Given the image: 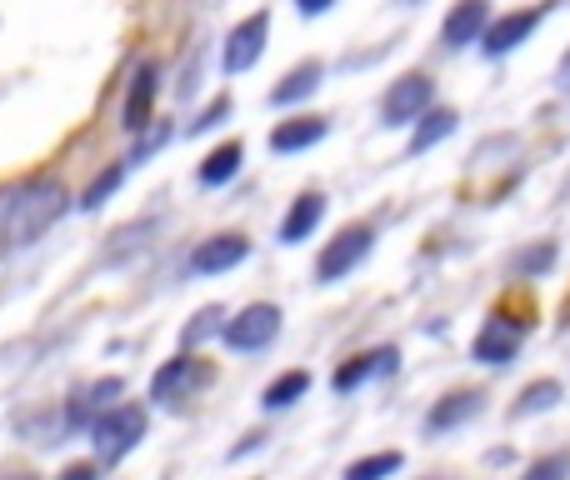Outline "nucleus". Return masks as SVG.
I'll use <instances>...</instances> for the list:
<instances>
[{"mask_svg":"<svg viewBox=\"0 0 570 480\" xmlns=\"http://www.w3.org/2000/svg\"><path fill=\"white\" fill-rule=\"evenodd\" d=\"M70 210V186L60 176H20L0 186V255L36 245Z\"/></svg>","mask_w":570,"mask_h":480,"instance_id":"nucleus-1","label":"nucleus"},{"mask_svg":"<svg viewBox=\"0 0 570 480\" xmlns=\"http://www.w3.org/2000/svg\"><path fill=\"white\" fill-rule=\"evenodd\" d=\"M146 431H150V411H146V405H140V401H120V405H110L96 425H90L86 441H90V451H96V466H120L140 441H146Z\"/></svg>","mask_w":570,"mask_h":480,"instance_id":"nucleus-2","label":"nucleus"},{"mask_svg":"<svg viewBox=\"0 0 570 480\" xmlns=\"http://www.w3.org/2000/svg\"><path fill=\"white\" fill-rule=\"evenodd\" d=\"M431 106H435V80L425 76V70H405V76H395L381 96V126L411 130Z\"/></svg>","mask_w":570,"mask_h":480,"instance_id":"nucleus-3","label":"nucleus"},{"mask_svg":"<svg viewBox=\"0 0 570 480\" xmlns=\"http://www.w3.org/2000/svg\"><path fill=\"white\" fill-rule=\"evenodd\" d=\"M210 365L200 361V355L190 351H176L170 361H160V371L150 375V405H166V411H176V405H186L190 395L200 391V385H210Z\"/></svg>","mask_w":570,"mask_h":480,"instance_id":"nucleus-4","label":"nucleus"},{"mask_svg":"<svg viewBox=\"0 0 570 480\" xmlns=\"http://www.w3.org/2000/svg\"><path fill=\"white\" fill-rule=\"evenodd\" d=\"M375 251V226L371 221H351L345 231H335V241H325V251L315 255V281L321 285H335Z\"/></svg>","mask_w":570,"mask_h":480,"instance_id":"nucleus-5","label":"nucleus"},{"mask_svg":"<svg viewBox=\"0 0 570 480\" xmlns=\"http://www.w3.org/2000/svg\"><path fill=\"white\" fill-rule=\"evenodd\" d=\"M281 305H271V301H250V305H240L236 315H226V331H220V341L230 345V351H240V355H256V351H266L271 341L281 335Z\"/></svg>","mask_w":570,"mask_h":480,"instance_id":"nucleus-6","label":"nucleus"},{"mask_svg":"<svg viewBox=\"0 0 570 480\" xmlns=\"http://www.w3.org/2000/svg\"><path fill=\"white\" fill-rule=\"evenodd\" d=\"M546 16H551V0H546V6H521V10H505V16H491V26H485V36H481V56L485 60L515 56L525 40H535Z\"/></svg>","mask_w":570,"mask_h":480,"instance_id":"nucleus-7","label":"nucleus"},{"mask_svg":"<svg viewBox=\"0 0 570 480\" xmlns=\"http://www.w3.org/2000/svg\"><path fill=\"white\" fill-rule=\"evenodd\" d=\"M126 401V381L120 375H100V381H86L76 385V391L66 395V405H60V415H66V431L70 435H86L90 425L100 421V415L110 411V405Z\"/></svg>","mask_w":570,"mask_h":480,"instance_id":"nucleus-8","label":"nucleus"},{"mask_svg":"<svg viewBox=\"0 0 570 480\" xmlns=\"http://www.w3.org/2000/svg\"><path fill=\"white\" fill-rule=\"evenodd\" d=\"M266 46H271V10H256V16L230 26L226 46H220V70H226V76H246V70L261 66Z\"/></svg>","mask_w":570,"mask_h":480,"instance_id":"nucleus-9","label":"nucleus"},{"mask_svg":"<svg viewBox=\"0 0 570 480\" xmlns=\"http://www.w3.org/2000/svg\"><path fill=\"white\" fill-rule=\"evenodd\" d=\"M521 345H525V321H515L511 311H491V321L475 331L471 355L481 365H495V371H505V365L521 355Z\"/></svg>","mask_w":570,"mask_h":480,"instance_id":"nucleus-10","label":"nucleus"},{"mask_svg":"<svg viewBox=\"0 0 570 480\" xmlns=\"http://www.w3.org/2000/svg\"><path fill=\"white\" fill-rule=\"evenodd\" d=\"M156 90H160V66L156 60H140L136 76H130L126 100H120V126H126L130 136L156 126Z\"/></svg>","mask_w":570,"mask_h":480,"instance_id":"nucleus-11","label":"nucleus"},{"mask_svg":"<svg viewBox=\"0 0 570 480\" xmlns=\"http://www.w3.org/2000/svg\"><path fill=\"white\" fill-rule=\"evenodd\" d=\"M395 365H401V351H395V345H375V351H361V355H351L345 365H335L331 391H335V395H351V391H361L365 381L395 375Z\"/></svg>","mask_w":570,"mask_h":480,"instance_id":"nucleus-12","label":"nucleus"},{"mask_svg":"<svg viewBox=\"0 0 570 480\" xmlns=\"http://www.w3.org/2000/svg\"><path fill=\"white\" fill-rule=\"evenodd\" d=\"M246 255H250V241L240 231H220V236L200 241L186 265H190V275H226L236 265H246Z\"/></svg>","mask_w":570,"mask_h":480,"instance_id":"nucleus-13","label":"nucleus"},{"mask_svg":"<svg viewBox=\"0 0 570 480\" xmlns=\"http://www.w3.org/2000/svg\"><path fill=\"white\" fill-rule=\"evenodd\" d=\"M481 411H485V391H475V385L451 391L425 411V435H451V431H461V425H471Z\"/></svg>","mask_w":570,"mask_h":480,"instance_id":"nucleus-14","label":"nucleus"},{"mask_svg":"<svg viewBox=\"0 0 570 480\" xmlns=\"http://www.w3.org/2000/svg\"><path fill=\"white\" fill-rule=\"evenodd\" d=\"M485 26H491V0H455L441 20V40L445 50H465V46H481Z\"/></svg>","mask_w":570,"mask_h":480,"instance_id":"nucleus-15","label":"nucleus"},{"mask_svg":"<svg viewBox=\"0 0 570 480\" xmlns=\"http://www.w3.org/2000/svg\"><path fill=\"white\" fill-rule=\"evenodd\" d=\"M321 221H325V196H321V190H301V196L291 200V210L281 216L276 241H281V245H301V241H311L315 231H321Z\"/></svg>","mask_w":570,"mask_h":480,"instance_id":"nucleus-16","label":"nucleus"},{"mask_svg":"<svg viewBox=\"0 0 570 480\" xmlns=\"http://www.w3.org/2000/svg\"><path fill=\"white\" fill-rule=\"evenodd\" d=\"M325 136H331V120L325 116H291V120H276L271 150H276V156H301V150L321 146Z\"/></svg>","mask_w":570,"mask_h":480,"instance_id":"nucleus-17","label":"nucleus"},{"mask_svg":"<svg viewBox=\"0 0 570 480\" xmlns=\"http://www.w3.org/2000/svg\"><path fill=\"white\" fill-rule=\"evenodd\" d=\"M16 435H20V445H36V451H56V445L70 441L60 405H40V411H26V415L16 421Z\"/></svg>","mask_w":570,"mask_h":480,"instance_id":"nucleus-18","label":"nucleus"},{"mask_svg":"<svg viewBox=\"0 0 570 480\" xmlns=\"http://www.w3.org/2000/svg\"><path fill=\"white\" fill-rule=\"evenodd\" d=\"M321 86H325V66L321 60H301V66H291L276 86H271V106L291 110V106H301V100H311Z\"/></svg>","mask_w":570,"mask_h":480,"instance_id":"nucleus-19","label":"nucleus"},{"mask_svg":"<svg viewBox=\"0 0 570 480\" xmlns=\"http://www.w3.org/2000/svg\"><path fill=\"white\" fill-rule=\"evenodd\" d=\"M240 166H246V146H240V140H220V146L196 166V180L206 190H220L240 176Z\"/></svg>","mask_w":570,"mask_h":480,"instance_id":"nucleus-20","label":"nucleus"},{"mask_svg":"<svg viewBox=\"0 0 570 480\" xmlns=\"http://www.w3.org/2000/svg\"><path fill=\"white\" fill-rule=\"evenodd\" d=\"M455 126H461V116H455L451 106H431L411 126V140H405V150H411V156H425V150H435L445 136H455Z\"/></svg>","mask_w":570,"mask_h":480,"instance_id":"nucleus-21","label":"nucleus"},{"mask_svg":"<svg viewBox=\"0 0 570 480\" xmlns=\"http://www.w3.org/2000/svg\"><path fill=\"white\" fill-rule=\"evenodd\" d=\"M126 170H130L126 160H110V166H100L96 176H90V186L80 190V200H76V206L86 210V216H96V210H106V200H116V190L126 186Z\"/></svg>","mask_w":570,"mask_h":480,"instance_id":"nucleus-22","label":"nucleus"},{"mask_svg":"<svg viewBox=\"0 0 570 480\" xmlns=\"http://www.w3.org/2000/svg\"><path fill=\"white\" fill-rule=\"evenodd\" d=\"M305 391H311V371H301V365H295V371H281L276 381L261 391V405H266L271 415H281V411H291L295 401H305Z\"/></svg>","mask_w":570,"mask_h":480,"instance_id":"nucleus-23","label":"nucleus"},{"mask_svg":"<svg viewBox=\"0 0 570 480\" xmlns=\"http://www.w3.org/2000/svg\"><path fill=\"white\" fill-rule=\"evenodd\" d=\"M561 395H566V385L551 381V375H541V381H531L521 395H515L511 415H515V421H525V415H546V411H556V405H561Z\"/></svg>","mask_w":570,"mask_h":480,"instance_id":"nucleus-24","label":"nucleus"},{"mask_svg":"<svg viewBox=\"0 0 570 480\" xmlns=\"http://www.w3.org/2000/svg\"><path fill=\"white\" fill-rule=\"evenodd\" d=\"M556 261H561V251H556V241L521 245V251L511 255V275H521V281H541V275H551V271H556Z\"/></svg>","mask_w":570,"mask_h":480,"instance_id":"nucleus-25","label":"nucleus"},{"mask_svg":"<svg viewBox=\"0 0 570 480\" xmlns=\"http://www.w3.org/2000/svg\"><path fill=\"white\" fill-rule=\"evenodd\" d=\"M226 331V305H200L186 325H180V351H196V345L216 341Z\"/></svg>","mask_w":570,"mask_h":480,"instance_id":"nucleus-26","label":"nucleus"},{"mask_svg":"<svg viewBox=\"0 0 570 480\" xmlns=\"http://www.w3.org/2000/svg\"><path fill=\"white\" fill-rule=\"evenodd\" d=\"M401 466H405L401 451H371V455L345 466L341 480H391V476H401Z\"/></svg>","mask_w":570,"mask_h":480,"instance_id":"nucleus-27","label":"nucleus"},{"mask_svg":"<svg viewBox=\"0 0 570 480\" xmlns=\"http://www.w3.org/2000/svg\"><path fill=\"white\" fill-rule=\"evenodd\" d=\"M521 480H570V451L535 455V461L521 471Z\"/></svg>","mask_w":570,"mask_h":480,"instance_id":"nucleus-28","label":"nucleus"},{"mask_svg":"<svg viewBox=\"0 0 570 480\" xmlns=\"http://www.w3.org/2000/svg\"><path fill=\"white\" fill-rule=\"evenodd\" d=\"M226 120H230V96H216V100H210V106L186 126V136H206V130L226 126Z\"/></svg>","mask_w":570,"mask_h":480,"instance_id":"nucleus-29","label":"nucleus"},{"mask_svg":"<svg viewBox=\"0 0 570 480\" xmlns=\"http://www.w3.org/2000/svg\"><path fill=\"white\" fill-rule=\"evenodd\" d=\"M166 140H170V126H150V130H140V136H136V150L126 156V166H140V160L156 156V150L166 146Z\"/></svg>","mask_w":570,"mask_h":480,"instance_id":"nucleus-30","label":"nucleus"},{"mask_svg":"<svg viewBox=\"0 0 570 480\" xmlns=\"http://www.w3.org/2000/svg\"><path fill=\"white\" fill-rule=\"evenodd\" d=\"M56 480H100V466L96 461H70V466H60Z\"/></svg>","mask_w":570,"mask_h":480,"instance_id":"nucleus-31","label":"nucleus"},{"mask_svg":"<svg viewBox=\"0 0 570 480\" xmlns=\"http://www.w3.org/2000/svg\"><path fill=\"white\" fill-rule=\"evenodd\" d=\"M261 445H266V431H250V435H240V445H230V461H240V455L261 451Z\"/></svg>","mask_w":570,"mask_h":480,"instance_id":"nucleus-32","label":"nucleus"},{"mask_svg":"<svg viewBox=\"0 0 570 480\" xmlns=\"http://www.w3.org/2000/svg\"><path fill=\"white\" fill-rule=\"evenodd\" d=\"M295 10L301 16H325V10H335V0H295Z\"/></svg>","mask_w":570,"mask_h":480,"instance_id":"nucleus-33","label":"nucleus"},{"mask_svg":"<svg viewBox=\"0 0 570 480\" xmlns=\"http://www.w3.org/2000/svg\"><path fill=\"white\" fill-rule=\"evenodd\" d=\"M6 480H40V476H30V471H16V476H6Z\"/></svg>","mask_w":570,"mask_h":480,"instance_id":"nucleus-34","label":"nucleus"}]
</instances>
